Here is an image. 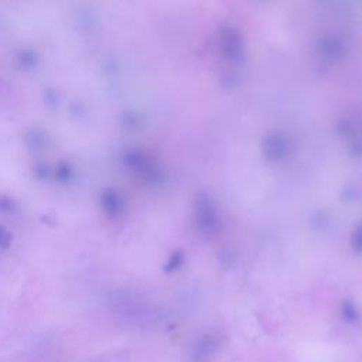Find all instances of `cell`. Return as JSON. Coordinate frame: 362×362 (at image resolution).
<instances>
[{
	"label": "cell",
	"mask_w": 362,
	"mask_h": 362,
	"mask_svg": "<svg viewBox=\"0 0 362 362\" xmlns=\"http://www.w3.org/2000/svg\"><path fill=\"white\" fill-rule=\"evenodd\" d=\"M99 202L103 214L110 219H117L126 209V201L123 195L115 188H105L99 195Z\"/></svg>",
	"instance_id": "1"
},
{
	"label": "cell",
	"mask_w": 362,
	"mask_h": 362,
	"mask_svg": "<svg viewBox=\"0 0 362 362\" xmlns=\"http://www.w3.org/2000/svg\"><path fill=\"white\" fill-rule=\"evenodd\" d=\"M52 177L59 184H68L74 180V168L68 161H59L52 171Z\"/></svg>",
	"instance_id": "2"
},
{
	"label": "cell",
	"mask_w": 362,
	"mask_h": 362,
	"mask_svg": "<svg viewBox=\"0 0 362 362\" xmlns=\"http://www.w3.org/2000/svg\"><path fill=\"white\" fill-rule=\"evenodd\" d=\"M17 64L23 69H33L38 64V57L33 49H23L17 55Z\"/></svg>",
	"instance_id": "3"
},
{
	"label": "cell",
	"mask_w": 362,
	"mask_h": 362,
	"mask_svg": "<svg viewBox=\"0 0 362 362\" xmlns=\"http://www.w3.org/2000/svg\"><path fill=\"white\" fill-rule=\"evenodd\" d=\"M27 144L34 150H42L47 146V134L41 130H31L27 134Z\"/></svg>",
	"instance_id": "4"
},
{
	"label": "cell",
	"mask_w": 362,
	"mask_h": 362,
	"mask_svg": "<svg viewBox=\"0 0 362 362\" xmlns=\"http://www.w3.org/2000/svg\"><path fill=\"white\" fill-rule=\"evenodd\" d=\"M34 175L41 180V181H45L48 178H51L52 175V170H49L48 164L44 163V161H37L34 164Z\"/></svg>",
	"instance_id": "5"
},
{
	"label": "cell",
	"mask_w": 362,
	"mask_h": 362,
	"mask_svg": "<svg viewBox=\"0 0 362 362\" xmlns=\"http://www.w3.org/2000/svg\"><path fill=\"white\" fill-rule=\"evenodd\" d=\"M16 209H17L16 201L11 197L0 192V212L10 214V212H14Z\"/></svg>",
	"instance_id": "6"
},
{
	"label": "cell",
	"mask_w": 362,
	"mask_h": 362,
	"mask_svg": "<svg viewBox=\"0 0 362 362\" xmlns=\"http://www.w3.org/2000/svg\"><path fill=\"white\" fill-rule=\"evenodd\" d=\"M13 243V235L11 232L4 228L3 225H0V247L1 249H8Z\"/></svg>",
	"instance_id": "7"
},
{
	"label": "cell",
	"mask_w": 362,
	"mask_h": 362,
	"mask_svg": "<svg viewBox=\"0 0 362 362\" xmlns=\"http://www.w3.org/2000/svg\"><path fill=\"white\" fill-rule=\"evenodd\" d=\"M45 100H47L48 105L57 106V105H58V95H57V92H54V90H47V93H45Z\"/></svg>",
	"instance_id": "8"
}]
</instances>
